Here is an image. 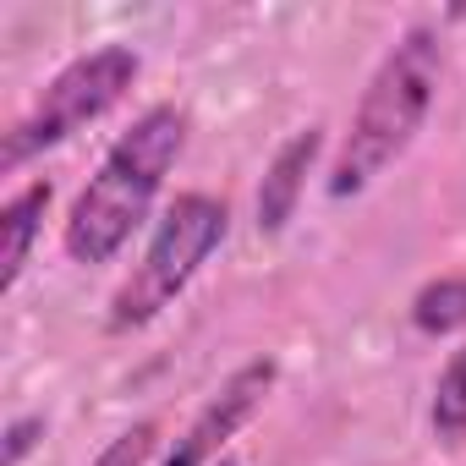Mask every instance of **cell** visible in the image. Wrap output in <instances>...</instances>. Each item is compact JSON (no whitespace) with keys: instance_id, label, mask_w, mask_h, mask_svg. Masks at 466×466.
Listing matches in <instances>:
<instances>
[{"instance_id":"cell-11","label":"cell","mask_w":466,"mask_h":466,"mask_svg":"<svg viewBox=\"0 0 466 466\" xmlns=\"http://www.w3.org/2000/svg\"><path fill=\"white\" fill-rule=\"evenodd\" d=\"M45 439V417L28 411V417H12L6 422V444H0V466H23V455Z\"/></svg>"},{"instance_id":"cell-3","label":"cell","mask_w":466,"mask_h":466,"mask_svg":"<svg viewBox=\"0 0 466 466\" xmlns=\"http://www.w3.org/2000/svg\"><path fill=\"white\" fill-rule=\"evenodd\" d=\"M225 230H230V208H225L219 198H208V192H181V198L159 214V225H154L143 258L132 264V275L116 286V297H110V329L127 335V329L154 324V319L198 280V269L219 253Z\"/></svg>"},{"instance_id":"cell-10","label":"cell","mask_w":466,"mask_h":466,"mask_svg":"<svg viewBox=\"0 0 466 466\" xmlns=\"http://www.w3.org/2000/svg\"><path fill=\"white\" fill-rule=\"evenodd\" d=\"M154 444H159V422L154 417H143V422H132L127 433H116L88 466H143L148 455H154Z\"/></svg>"},{"instance_id":"cell-1","label":"cell","mask_w":466,"mask_h":466,"mask_svg":"<svg viewBox=\"0 0 466 466\" xmlns=\"http://www.w3.org/2000/svg\"><path fill=\"white\" fill-rule=\"evenodd\" d=\"M181 148H187V110H176V105H148L105 148L99 170L77 192L66 230H61L72 264H110L132 242V230L148 219L165 176L181 159Z\"/></svg>"},{"instance_id":"cell-4","label":"cell","mask_w":466,"mask_h":466,"mask_svg":"<svg viewBox=\"0 0 466 466\" xmlns=\"http://www.w3.org/2000/svg\"><path fill=\"white\" fill-rule=\"evenodd\" d=\"M137 77H143V61H137V50H127V45H99V50L77 56L72 66H61V72L39 88V99L12 121L6 148H0V170L12 176V170H23L34 154H45V148L66 143V137H77L83 127L105 121V116L132 94Z\"/></svg>"},{"instance_id":"cell-2","label":"cell","mask_w":466,"mask_h":466,"mask_svg":"<svg viewBox=\"0 0 466 466\" xmlns=\"http://www.w3.org/2000/svg\"><path fill=\"white\" fill-rule=\"evenodd\" d=\"M439 77H444V50H439V34L433 28H406L390 56L373 66L351 121H346V137L329 159V181L324 192L335 203L368 192L406 148L411 137L422 132L428 110H433V94H439Z\"/></svg>"},{"instance_id":"cell-6","label":"cell","mask_w":466,"mask_h":466,"mask_svg":"<svg viewBox=\"0 0 466 466\" xmlns=\"http://www.w3.org/2000/svg\"><path fill=\"white\" fill-rule=\"evenodd\" d=\"M324 154V127H302L264 170V187H258V230H286V219L297 214L302 192H308V176Z\"/></svg>"},{"instance_id":"cell-12","label":"cell","mask_w":466,"mask_h":466,"mask_svg":"<svg viewBox=\"0 0 466 466\" xmlns=\"http://www.w3.org/2000/svg\"><path fill=\"white\" fill-rule=\"evenodd\" d=\"M214 466H237V461H214Z\"/></svg>"},{"instance_id":"cell-7","label":"cell","mask_w":466,"mask_h":466,"mask_svg":"<svg viewBox=\"0 0 466 466\" xmlns=\"http://www.w3.org/2000/svg\"><path fill=\"white\" fill-rule=\"evenodd\" d=\"M45 208H50V181H34L23 192L6 198V208H0V291H12L34 258V242L45 230Z\"/></svg>"},{"instance_id":"cell-8","label":"cell","mask_w":466,"mask_h":466,"mask_svg":"<svg viewBox=\"0 0 466 466\" xmlns=\"http://www.w3.org/2000/svg\"><path fill=\"white\" fill-rule=\"evenodd\" d=\"M411 324L422 335H455L466 329V275H444L411 297Z\"/></svg>"},{"instance_id":"cell-9","label":"cell","mask_w":466,"mask_h":466,"mask_svg":"<svg viewBox=\"0 0 466 466\" xmlns=\"http://www.w3.org/2000/svg\"><path fill=\"white\" fill-rule=\"evenodd\" d=\"M428 422H433V433H439V439H450V444H461V439H466V346L444 362V373H439V384H433Z\"/></svg>"},{"instance_id":"cell-5","label":"cell","mask_w":466,"mask_h":466,"mask_svg":"<svg viewBox=\"0 0 466 466\" xmlns=\"http://www.w3.org/2000/svg\"><path fill=\"white\" fill-rule=\"evenodd\" d=\"M275 379H280V362H275V357L242 362L237 373H230V379L198 406V417L170 439V450H165L159 466H214V461H225V444L258 417V406L269 400Z\"/></svg>"}]
</instances>
